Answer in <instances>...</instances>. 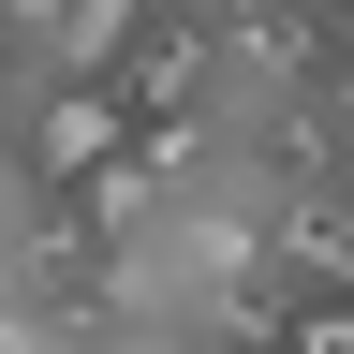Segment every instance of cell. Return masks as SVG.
Here are the masks:
<instances>
[{"label": "cell", "mask_w": 354, "mask_h": 354, "mask_svg": "<svg viewBox=\"0 0 354 354\" xmlns=\"http://www.w3.org/2000/svg\"><path fill=\"white\" fill-rule=\"evenodd\" d=\"M59 30H74V0H0V59H15V74H30Z\"/></svg>", "instance_id": "3957f363"}, {"label": "cell", "mask_w": 354, "mask_h": 354, "mask_svg": "<svg viewBox=\"0 0 354 354\" xmlns=\"http://www.w3.org/2000/svg\"><path fill=\"white\" fill-rule=\"evenodd\" d=\"M281 295H354V207L281 192Z\"/></svg>", "instance_id": "7a4b0ae2"}, {"label": "cell", "mask_w": 354, "mask_h": 354, "mask_svg": "<svg viewBox=\"0 0 354 354\" xmlns=\"http://www.w3.org/2000/svg\"><path fill=\"white\" fill-rule=\"evenodd\" d=\"M177 30H251V15H281V0H162Z\"/></svg>", "instance_id": "277c9868"}, {"label": "cell", "mask_w": 354, "mask_h": 354, "mask_svg": "<svg viewBox=\"0 0 354 354\" xmlns=\"http://www.w3.org/2000/svg\"><path fill=\"white\" fill-rule=\"evenodd\" d=\"M133 148H148V118L118 88H15V192H88Z\"/></svg>", "instance_id": "6da1fadb"}, {"label": "cell", "mask_w": 354, "mask_h": 354, "mask_svg": "<svg viewBox=\"0 0 354 354\" xmlns=\"http://www.w3.org/2000/svg\"><path fill=\"white\" fill-rule=\"evenodd\" d=\"M325 118H339V148H354V44L325 59Z\"/></svg>", "instance_id": "5b68a950"}, {"label": "cell", "mask_w": 354, "mask_h": 354, "mask_svg": "<svg viewBox=\"0 0 354 354\" xmlns=\"http://www.w3.org/2000/svg\"><path fill=\"white\" fill-rule=\"evenodd\" d=\"M339 44H354V15H339Z\"/></svg>", "instance_id": "8992f818"}]
</instances>
